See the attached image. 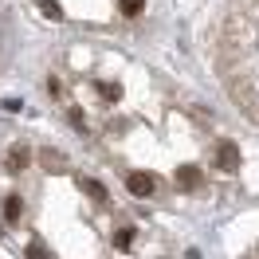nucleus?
<instances>
[{
	"label": "nucleus",
	"instance_id": "4",
	"mask_svg": "<svg viewBox=\"0 0 259 259\" xmlns=\"http://www.w3.org/2000/svg\"><path fill=\"white\" fill-rule=\"evenodd\" d=\"M39 161H44V169H63V165H67V153H63V149H39Z\"/></svg>",
	"mask_w": 259,
	"mask_h": 259
},
{
	"label": "nucleus",
	"instance_id": "14",
	"mask_svg": "<svg viewBox=\"0 0 259 259\" xmlns=\"http://www.w3.org/2000/svg\"><path fill=\"white\" fill-rule=\"evenodd\" d=\"M251 259H259V255H251Z\"/></svg>",
	"mask_w": 259,
	"mask_h": 259
},
{
	"label": "nucleus",
	"instance_id": "7",
	"mask_svg": "<svg viewBox=\"0 0 259 259\" xmlns=\"http://www.w3.org/2000/svg\"><path fill=\"white\" fill-rule=\"evenodd\" d=\"M39 8H44V16H48V20H63V8H59L55 0H39Z\"/></svg>",
	"mask_w": 259,
	"mask_h": 259
},
{
	"label": "nucleus",
	"instance_id": "6",
	"mask_svg": "<svg viewBox=\"0 0 259 259\" xmlns=\"http://www.w3.org/2000/svg\"><path fill=\"white\" fill-rule=\"evenodd\" d=\"M20 216H24V200H20V196H4V220L16 224Z\"/></svg>",
	"mask_w": 259,
	"mask_h": 259
},
{
	"label": "nucleus",
	"instance_id": "2",
	"mask_svg": "<svg viewBox=\"0 0 259 259\" xmlns=\"http://www.w3.org/2000/svg\"><path fill=\"white\" fill-rule=\"evenodd\" d=\"M126 189H130L134 196H153L157 181L149 177V173H130V177H126Z\"/></svg>",
	"mask_w": 259,
	"mask_h": 259
},
{
	"label": "nucleus",
	"instance_id": "9",
	"mask_svg": "<svg viewBox=\"0 0 259 259\" xmlns=\"http://www.w3.org/2000/svg\"><path fill=\"white\" fill-rule=\"evenodd\" d=\"M118 8H122L126 16H138V12L146 8V0H118Z\"/></svg>",
	"mask_w": 259,
	"mask_h": 259
},
{
	"label": "nucleus",
	"instance_id": "3",
	"mask_svg": "<svg viewBox=\"0 0 259 259\" xmlns=\"http://www.w3.org/2000/svg\"><path fill=\"white\" fill-rule=\"evenodd\" d=\"M177 185H181V189H189V193H196V189L204 185V173H200L196 165H181V169H177Z\"/></svg>",
	"mask_w": 259,
	"mask_h": 259
},
{
	"label": "nucleus",
	"instance_id": "1",
	"mask_svg": "<svg viewBox=\"0 0 259 259\" xmlns=\"http://www.w3.org/2000/svg\"><path fill=\"white\" fill-rule=\"evenodd\" d=\"M216 165L220 169H240V146L236 142H216Z\"/></svg>",
	"mask_w": 259,
	"mask_h": 259
},
{
	"label": "nucleus",
	"instance_id": "10",
	"mask_svg": "<svg viewBox=\"0 0 259 259\" xmlns=\"http://www.w3.org/2000/svg\"><path fill=\"white\" fill-rule=\"evenodd\" d=\"M98 95H102V98H110V102H118V95H122V91H118L114 82H98Z\"/></svg>",
	"mask_w": 259,
	"mask_h": 259
},
{
	"label": "nucleus",
	"instance_id": "12",
	"mask_svg": "<svg viewBox=\"0 0 259 259\" xmlns=\"http://www.w3.org/2000/svg\"><path fill=\"white\" fill-rule=\"evenodd\" d=\"M28 259H48V251H44V243H32V247H28Z\"/></svg>",
	"mask_w": 259,
	"mask_h": 259
},
{
	"label": "nucleus",
	"instance_id": "11",
	"mask_svg": "<svg viewBox=\"0 0 259 259\" xmlns=\"http://www.w3.org/2000/svg\"><path fill=\"white\" fill-rule=\"evenodd\" d=\"M114 243H118V247H122V251H126L130 243H134V228H122V232H118V236H114Z\"/></svg>",
	"mask_w": 259,
	"mask_h": 259
},
{
	"label": "nucleus",
	"instance_id": "8",
	"mask_svg": "<svg viewBox=\"0 0 259 259\" xmlns=\"http://www.w3.org/2000/svg\"><path fill=\"white\" fill-rule=\"evenodd\" d=\"M82 189L95 196V200H106V185H98V181H91V177H87V181H82Z\"/></svg>",
	"mask_w": 259,
	"mask_h": 259
},
{
	"label": "nucleus",
	"instance_id": "13",
	"mask_svg": "<svg viewBox=\"0 0 259 259\" xmlns=\"http://www.w3.org/2000/svg\"><path fill=\"white\" fill-rule=\"evenodd\" d=\"M71 122H75L79 130H87V118H82V110H71Z\"/></svg>",
	"mask_w": 259,
	"mask_h": 259
},
{
	"label": "nucleus",
	"instance_id": "5",
	"mask_svg": "<svg viewBox=\"0 0 259 259\" xmlns=\"http://www.w3.org/2000/svg\"><path fill=\"white\" fill-rule=\"evenodd\" d=\"M28 157H32V153H28V146H12V149H8V169H12V173H20V169L28 165Z\"/></svg>",
	"mask_w": 259,
	"mask_h": 259
}]
</instances>
